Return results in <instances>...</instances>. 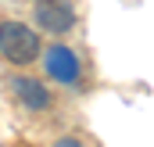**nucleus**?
<instances>
[{
  "mask_svg": "<svg viewBox=\"0 0 154 147\" xmlns=\"http://www.w3.org/2000/svg\"><path fill=\"white\" fill-rule=\"evenodd\" d=\"M0 58L11 65H29L39 58V33L18 18L0 22Z\"/></svg>",
  "mask_w": 154,
  "mask_h": 147,
  "instance_id": "nucleus-1",
  "label": "nucleus"
},
{
  "mask_svg": "<svg viewBox=\"0 0 154 147\" xmlns=\"http://www.w3.org/2000/svg\"><path fill=\"white\" fill-rule=\"evenodd\" d=\"M54 147H86V144H79L75 136H61V140H57Z\"/></svg>",
  "mask_w": 154,
  "mask_h": 147,
  "instance_id": "nucleus-5",
  "label": "nucleus"
},
{
  "mask_svg": "<svg viewBox=\"0 0 154 147\" xmlns=\"http://www.w3.org/2000/svg\"><path fill=\"white\" fill-rule=\"evenodd\" d=\"M7 90L14 93L18 104H25L29 111H47L50 104H54L47 83H39V79H32V75H11V79H7Z\"/></svg>",
  "mask_w": 154,
  "mask_h": 147,
  "instance_id": "nucleus-4",
  "label": "nucleus"
},
{
  "mask_svg": "<svg viewBox=\"0 0 154 147\" xmlns=\"http://www.w3.org/2000/svg\"><path fill=\"white\" fill-rule=\"evenodd\" d=\"M43 68H47V75L54 83H61V86H75L79 79H82V61H79L75 50L65 47V43H54V47L43 50Z\"/></svg>",
  "mask_w": 154,
  "mask_h": 147,
  "instance_id": "nucleus-3",
  "label": "nucleus"
},
{
  "mask_svg": "<svg viewBox=\"0 0 154 147\" xmlns=\"http://www.w3.org/2000/svg\"><path fill=\"white\" fill-rule=\"evenodd\" d=\"M32 18H36V25L43 33L65 36V33L75 29V4H72V0H36Z\"/></svg>",
  "mask_w": 154,
  "mask_h": 147,
  "instance_id": "nucleus-2",
  "label": "nucleus"
}]
</instances>
